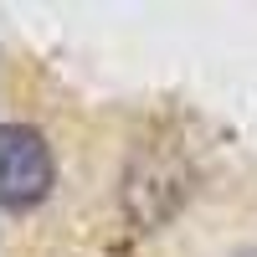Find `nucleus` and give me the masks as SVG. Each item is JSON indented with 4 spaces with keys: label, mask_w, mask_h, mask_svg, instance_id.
Listing matches in <instances>:
<instances>
[{
    "label": "nucleus",
    "mask_w": 257,
    "mask_h": 257,
    "mask_svg": "<svg viewBox=\"0 0 257 257\" xmlns=\"http://www.w3.org/2000/svg\"><path fill=\"white\" fill-rule=\"evenodd\" d=\"M0 175H6V206L26 211L52 190V149L36 128H6V155H0Z\"/></svg>",
    "instance_id": "obj_1"
}]
</instances>
